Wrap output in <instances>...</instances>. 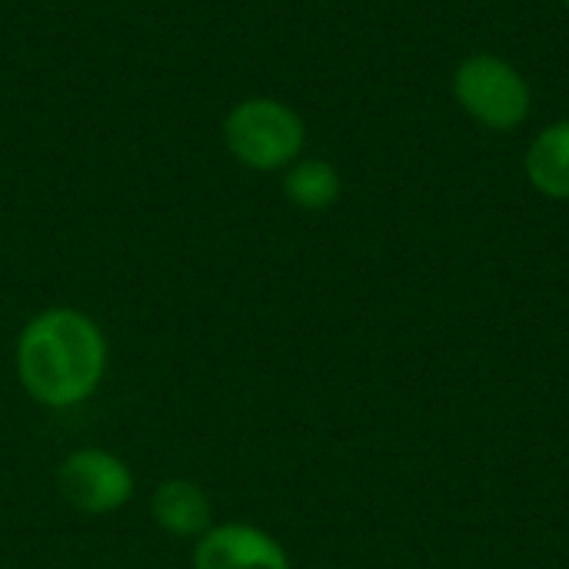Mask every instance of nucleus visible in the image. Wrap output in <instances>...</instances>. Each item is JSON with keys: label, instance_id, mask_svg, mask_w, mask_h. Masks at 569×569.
Wrapping results in <instances>:
<instances>
[{"label": "nucleus", "instance_id": "nucleus-9", "mask_svg": "<svg viewBox=\"0 0 569 569\" xmlns=\"http://www.w3.org/2000/svg\"><path fill=\"white\" fill-rule=\"evenodd\" d=\"M563 7H567V10H569V0H563Z\"/></svg>", "mask_w": 569, "mask_h": 569}, {"label": "nucleus", "instance_id": "nucleus-8", "mask_svg": "<svg viewBox=\"0 0 569 569\" xmlns=\"http://www.w3.org/2000/svg\"><path fill=\"white\" fill-rule=\"evenodd\" d=\"M343 193L340 170L323 157H300L293 167L283 170V197L307 213L330 210Z\"/></svg>", "mask_w": 569, "mask_h": 569}, {"label": "nucleus", "instance_id": "nucleus-6", "mask_svg": "<svg viewBox=\"0 0 569 569\" xmlns=\"http://www.w3.org/2000/svg\"><path fill=\"white\" fill-rule=\"evenodd\" d=\"M150 517L170 537L190 540L213 527V503L193 480H167L150 500Z\"/></svg>", "mask_w": 569, "mask_h": 569}, {"label": "nucleus", "instance_id": "nucleus-4", "mask_svg": "<svg viewBox=\"0 0 569 569\" xmlns=\"http://www.w3.org/2000/svg\"><path fill=\"white\" fill-rule=\"evenodd\" d=\"M57 490L77 513L107 517L133 497V473L107 450H73L57 470Z\"/></svg>", "mask_w": 569, "mask_h": 569}, {"label": "nucleus", "instance_id": "nucleus-1", "mask_svg": "<svg viewBox=\"0 0 569 569\" xmlns=\"http://www.w3.org/2000/svg\"><path fill=\"white\" fill-rule=\"evenodd\" d=\"M17 380L47 410H70L90 400L107 373V337L80 310L53 307L37 313L17 337Z\"/></svg>", "mask_w": 569, "mask_h": 569}, {"label": "nucleus", "instance_id": "nucleus-5", "mask_svg": "<svg viewBox=\"0 0 569 569\" xmlns=\"http://www.w3.org/2000/svg\"><path fill=\"white\" fill-rule=\"evenodd\" d=\"M193 569H290V557L260 527L220 523L200 537Z\"/></svg>", "mask_w": 569, "mask_h": 569}, {"label": "nucleus", "instance_id": "nucleus-7", "mask_svg": "<svg viewBox=\"0 0 569 569\" xmlns=\"http://www.w3.org/2000/svg\"><path fill=\"white\" fill-rule=\"evenodd\" d=\"M523 173L547 200H569V117L547 123L527 147Z\"/></svg>", "mask_w": 569, "mask_h": 569}, {"label": "nucleus", "instance_id": "nucleus-3", "mask_svg": "<svg viewBox=\"0 0 569 569\" xmlns=\"http://www.w3.org/2000/svg\"><path fill=\"white\" fill-rule=\"evenodd\" d=\"M453 100L457 107L493 133L520 130L533 113V90L520 67L497 53H470L453 70Z\"/></svg>", "mask_w": 569, "mask_h": 569}, {"label": "nucleus", "instance_id": "nucleus-2", "mask_svg": "<svg viewBox=\"0 0 569 569\" xmlns=\"http://www.w3.org/2000/svg\"><path fill=\"white\" fill-rule=\"evenodd\" d=\"M223 143L247 170L277 173L303 157L307 123L277 97H247L223 117Z\"/></svg>", "mask_w": 569, "mask_h": 569}]
</instances>
